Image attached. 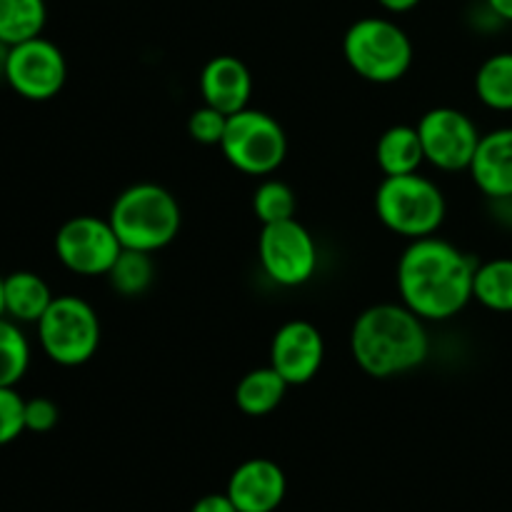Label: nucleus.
Instances as JSON below:
<instances>
[{"label": "nucleus", "mask_w": 512, "mask_h": 512, "mask_svg": "<svg viewBox=\"0 0 512 512\" xmlns=\"http://www.w3.org/2000/svg\"><path fill=\"white\" fill-rule=\"evenodd\" d=\"M325 363L323 333L308 320H288L270 340V365L288 380V385H305L315 380Z\"/></svg>", "instance_id": "nucleus-12"}, {"label": "nucleus", "mask_w": 512, "mask_h": 512, "mask_svg": "<svg viewBox=\"0 0 512 512\" xmlns=\"http://www.w3.org/2000/svg\"><path fill=\"white\" fill-rule=\"evenodd\" d=\"M375 213L390 233L418 240L443 228L448 203L440 185L425 175H383L375 190Z\"/></svg>", "instance_id": "nucleus-4"}, {"label": "nucleus", "mask_w": 512, "mask_h": 512, "mask_svg": "<svg viewBox=\"0 0 512 512\" xmlns=\"http://www.w3.org/2000/svg\"><path fill=\"white\" fill-rule=\"evenodd\" d=\"M225 493L238 512H275L288 493V480L278 463L253 458L233 470Z\"/></svg>", "instance_id": "nucleus-13"}, {"label": "nucleus", "mask_w": 512, "mask_h": 512, "mask_svg": "<svg viewBox=\"0 0 512 512\" xmlns=\"http://www.w3.org/2000/svg\"><path fill=\"white\" fill-rule=\"evenodd\" d=\"M415 128H418L420 143H423L425 163L443 173L470 170L483 133L468 113L450 108V105H440V108L428 110Z\"/></svg>", "instance_id": "nucleus-10"}, {"label": "nucleus", "mask_w": 512, "mask_h": 512, "mask_svg": "<svg viewBox=\"0 0 512 512\" xmlns=\"http://www.w3.org/2000/svg\"><path fill=\"white\" fill-rule=\"evenodd\" d=\"M350 353L365 375L398 378L428 360L425 320L403 303H378L358 315L350 330Z\"/></svg>", "instance_id": "nucleus-2"}, {"label": "nucleus", "mask_w": 512, "mask_h": 512, "mask_svg": "<svg viewBox=\"0 0 512 512\" xmlns=\"http://www.w3.org/2000/svg\"><path fill=\"white\" fill-rule=\"evenodd\" d=\"M48 23L45 0H0V40L18 45L43 35Z\"/></svg>", "instance_id": "nucleus-19"}, {"label": "nucleus", "mask_w": 512, "mask_h": 512, "mask_svg": "<svg viewBox=\"0 0 512 512\" xmlns=\"http://www.w3.org/2000/svg\"><path fill=\"white\" fill-rule=\"evenodd\" d=\"M53 298V290L38 273L15 270V273L5 275V318L15 320V323L38 325Z\"/></svg>", "instance_id": "nucleus-16"}, {"label": "nucleus", "mask_w": 512, "mask_h": 512, "mask_svg": "<svg viewBox=\"0 0 512 512\" xmlns=\"http://www.w3.org/2000/svg\"><path fill=\"white\" fill-rule=\"evenodd\" d=\"M485 5H488L503 23H512V0H485Z\"/></svg>", "instance_id": "nucleus-30"}, {"label": "nucleus", "mask_w": 512, "mask_h": 512, "mask_svg": "<svg viewBox=\"0 0 512 512\" xmlns=\"http://www.w3.org/2000/svg\"><path fill=\"white\" fill-rule=\"evenodd\" d=\"M190 512H238V508H235L233 500L228 498V493H223V495L213 493V495H205V498H200Z\"/></svg>", "instance_id": "nucleus-28"}, {"label": "nucleus", "mask_w": 512, "mask_h": 512, "mask_svg": "<svg viewBox=\"0 0 512 512\" xmlns=\"http://www.w3.org/2000/svg\"><path fill=\"white\" fill-rule=\"evenodd\" d=\"M218 148L240 173L270 175L285 163L288 135L273 115L245 108L228 115V128Z\"/></svg>", "instance_id": "nucleus-7"}, {"label": "nucleus", "mask_w": 512, "mask_h": 512, "mask_svg": "<svg viewBox=\"0 0 512 512\" xmlns=\"http://www.w3.org/2000/svg\"><path fill=\"white\" fill-rule=\"evenodd\" d=\"M25 433V398L15 388H0V448Z\"/></svg>", "instance_id": "nucleus-26"}, {"label": "nucleus", "mask_w": 512, "mask_h": 512, "mask_svg": "<svg viewBox=\"0 0 512 512\" xmlns=\"http://www.w3.org/2000/svg\"><path fill=\"white\" fill-rule=\"evenodd\" d=\"M475 263L465 250L438 235L410 240L398 260L400 303L425 323L455 318L473 300Z\"/></svg>", "instance_id": "nucleus-1"}, {"label": "nucleus", "mask_w": 512, "mask_h": 512, "mask_svg": "<svg viewBox=\"0 0 512 512\" xmlns=\"http://www.w3.org/2000/svg\"><path fill=\"white\" fill-rule=\"evenodd\" d=\"M8 50H10V45H5L3 40H0V75H3V68H5V58H8Z\"/></svg>", "instance_id": "nucleus-32"}, {"label": "nucleus", "mask_w": 512, "mask_h": 512, "mask_svg": "<svg viewBox=\"0 0 512 512\" xmlns=\"http://www.w3.org/2000/svg\"><path fill=\"white\" fill-rule=\"evenodd\" d=\"M225 128H228V115L210 105H200L188 118V135L198 145H220Z\"/></svg>", "instance_id": "nucleus-25"}, {"label": "nucleus", "mask_w": 512, "mask_h": 512, "mask_svg": "<svg viewBox=\"0 0 512 512\" xmlns=\"http://www.w3.org/2000/svg\"><path fill=\"white\" fill-rule=\"evenodd\" d=\"M0 318H5V275H0Z\"/></svg>", "instance_id": "nucleus-31"}, {"label": "nucleus", "mask_w": 512, "mask_h": 512, "mask_svg": "<svg viewBox=\"0 0 512 512\" xmlns=\"http://www.w3.org/2000/svg\"><path fill=\"white\" fill-rule=\"evenodd\" d=\"M38 340L55 365H85L100 348L98 313L78 295H58L38 320Z\"/></svg>", "instance_id": "nucleus-6"}, {"label": "nucleus", "mask_w": 512, "mask_h": 512, "mask_svg": "<svg viewBox=\"0 0 512 512\" xmlns=\"http://www.w3.org/2000/svg\"><path fill=\"white\" fill-rule=\"evenodd\" d=\"M30 368V343L20 323L0 318V388H15Z\"/></svg>", "instance_id": "nucleus-23"}, {"label": "nucleus", "mask_w": 512, "mask_h": 512, "mask_svg": "<svg viewBox=\"0 0 512 512\" xmlns=\"http://www.w3.org/2000/svg\"><path fill=\"white\" fill-rule=\"evenodd\" d=\"M123 253L118 235L108 218L98 215H75L65 220L55 233V255L70 273L83 278L108 275L118 255Z\"/></svg>", "instance_id": "nucleus-9"}, {"label": "nucleus", "mask_w": 512, "mask_h": 512, "mask_svg": "<svg viewBox=\"0 0 512 512\" xmlns=\"http://www.w3.org/2000/svg\"><path fill=\"white\" fill-rule=\"evenodd\" d=\"M343 55L358 78L390 85L405 78L413 65V40L395 20L368 15L345 30Z\"/></svg>", "instance_id": "nucleus-5"}, {"label": "nucleus", "mask_w": 512, "mask_h": 512, "mask_svg": "<svg viewBox=\"0 0 512 512\" xmlns=\"http://www.w3.org/2000/svg\"><path fill=\"white\" fill-rule=\"evenodd\" d=\"M60 408L50 398L25 400V430L30 433H50L58 425Z\"/></svg>", "instance_id": "nucleus-27"}, {"label": "nucleus", "mask_w": 512, "mask_h": 512, "mask_svg": "<svg viewBox=\"0 0 512 512\" xmlns=\"http://www.w3.org/2000/svg\"><path fill=\"white\" fill-rule=\"evenodd\" d=\"M263 273L280 288H300L318 270V243L298 218L263 225L258 235Z\"/></svg>", "instance_id": "nucleus-8"}, {"label": "nucleus", "mask_w": 512, "mask_h": 512, "mask_svg": "<svg viewBox=\"0 0 512 512\" xmlns=\"http://www.w3.org/2000/svg\"><path fill=\"white\" fill-rule=\"evenodd\" d=\"M288 388V380L273 365L255 368L245 373L235 385V405H238L240 413L250 415V418H263V415H270L280 408V403L288 395Z\"/></svg>", "instance_id": "nucleus-17"}, {"label": "nucleus", "mask_w": 512, "mask_h": 512, "mask_svg": "<svg viewBox=\"0 0 512 512\" xmlns=\"http://www.w3.org/2000/svg\"><path fill=\"white\" fill-rule=\"evenodd\" d=\"M468 173L490 200H512V125L490 130L480 138Z\"/></svg>", "instance_id": "nucleus-15"}, {"label": "nucleus", "mask_w": 512, "mask_h": 512, "mask_svg": "<svg viewBox=\"0 0 512 512\" xmlns=\"http://www.w3.org/2000/svg\"><path fill=\"white\" fill-rule=\"evenodd\" d=\"M105 278H108L110 288L123 295V298H138V295L148 293L155 280L153 253L123 248V253L118 255V260H115Z\"/></svg>", "instance_id": "nucleus-22"}, {"label": "nucleus", "mask_w": 512, "mask_h": 512, "mask_svg": "<svg viewBox=\"0 0 512 512\" xmlns=\"http://www.w3.org/2000/svg\"><path fill=\"white\" fill-rule=\"evenodd\" d=\"M198 85L203 103L225 115L248 108L250 95H253V75L248 65L235 55L210 58L200 70Z\"/></svg>", "instance_id": "nucleus-14"}, {"label": "nucleus", "mask_w": 512, "mask_h": 512, "mask_svg": "<svg viewBox=\"0 0 512 512\" xmlns=\"http://www.w3.org/2000/svg\"><path fill=\"white\" fill-rule=\"evenodd\" d=\"M375 163L383 175L418 173L425 163L423 143L415 125H393L385 130L375 145Z\"/></svg>", "instance_id": "nucleus-18"}, {"label": "nucleus", "mask_w": 512, "mask_h": 512, "mask_svg": "<svg viewBox=\"0 0 512 512\" xmlns=\"http://www.w3.org/2000/svg\"><path fill=\"white\" fill-rule=\"evenodd\" d=\"M253 213L263 225L298 218V195L288 183L265 178L253 193Z\"/></svg>", "instance_id": "nucleus-24"}, {"label": "nucleus", "mask_w": 512, "mask_h": 512, "mask_svg": "<svg viewBox=\"0 0 512 512\" xmlns=\"http://www.w3.org/2000/svg\"><path fill=\"white\" fill-rule=\"evenodd\" d=\"M3 78L20 98L45 103L63 90L68 80V63L53 40L38 35L25 43L10 45Z\"/></svg>", "instance_id": "nucleus-11"}, {"label": "nucleus", "mask_w": 512, "mask_h": 512, "mask_svg": "<svg viewBox=\"0 0 512 512\" xmlns=\"http://www.w3.org/2000/svg\"><path fill=\"white\" fill-rule=\"evenodd\" d=\"M375 3H378L385 13L403 15V13H410V10L418 8L420 0H375Z\"/></svg>", "instance_id": "nucleus-29"}, {"label": "nucleus", "mask_w": 512, "mask_h": 512, "mask_svg": "<svg viewBox=\"0 0 512 512\" xmlns=\"http://www.w3.org/2000/svg\"><path fill=\"white\" fill-rule=\"evenodd\" d=\"M475 93L490 110L512 113V53H495L475 73Z\"/></svg>", "instance_id": "nucleus-21"}, {"label": "nucleus", "mask_w": 512, "mask_h": 512, "mask_svg": "<svg viewBox=\"0 0 512 512\" xmlns=\"http://www.w3.org/2000/svg\"><path fill=\"white\" fill-rule=\"evenodd\" d=\"M108 220L123 248L158 253L178 238L183 213L178 198L168 188L158 183H135L115 198Z\"/></svg>", "instance_id": "nucleus-3"}, {"label": "nucleus", "mask_w": 512, "mask_h": 512, "mask_svg": "<svg viewBox=\"0 0 512 512\" xmlns=\"http://www.w3.org/2000/svg\"><path fill=\"white\" fill-rule=\"evenodd\" d=\"M473 300L493 313H512V258H493L478 263Z\"/></svg>", "instance_id": "nucleus-20"}]
</instances>
